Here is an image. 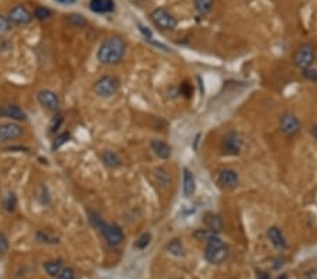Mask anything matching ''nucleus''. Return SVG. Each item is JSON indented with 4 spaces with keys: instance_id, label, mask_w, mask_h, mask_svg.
<instances>
[{
    "instance_id": "f257e3e1",
    "label": "nucleus",
    "mask_w": 317,
    "mask_h": 279,
    "mask_svg": "<svg viewBox=\"0 0 317 279\" xmlns=\"http://www.w3.org/2000/svg\"><path fill=\"white\" fill-rule=\"evenodd\" d=\"M126 48L127 45L122 37H107L103 43L100 44L96 58L103 65H117L122 62L123 57L126 54Z\"/></svg>"
},
{
    "instance_id": "f03ea898",
    "label": "nucleus",
    "mask_w": 317,
    "mask_h": 279,
    "mask_svg": "<svg viewBox=\"0 0 317 279\" xmlns=\"http://www.w3.org/2000/svg\"><path fill=\"white\" fill-rule=\"evenodd\" d=\"M227 257H228V248H227L226 243L217 234L209 237L206 240L205 260L213 265H220L226 261Z\"/></svg>"
},
{
    "instance_id": "7ed1b4c3",
    "label": "nucleus",
    "mask_w": 317,
    "mask_h": 279,
    "mask_svg": "<svg viewBox=\"0 0 317 279\" xmlns=\"http://www.w3.org/2000/svg\"><path fill=\"white\" fill-rule=\"evenodd\" d=\"M150 20L153 21L155 27H158L159 30L162 31H174L178 27L177 17L165 7L154 9L153 12L150 13Z\"/></svg>"
},
{
    "instance_id": "20e7f679",
    "label": "nucleus",
    "mask_w": 317,
    "mask_h": 279,
    "mask_svg": "<svg viewBox=\"0 0 317 279\" xmlns=\"http://www.w3.org/2000/svg\"><path fill=\"white\" fill-rule=\"evenodd\" d=\"M120 88V80L114 75H103L93 86L95 93L100 97H111Z\"/></svg>"
},
{
    "instance_id": "39448f33",
    "label": "nucleus",
    "mask_w": 317,
    "mask_h": 279,
    "mask_svg": "<svg viewBox=\"0 0 317 279\" xmlns=\"http://www.w3.org/2000/svg\"><path fill=\"white\" fill-rule=\"evenodd\" d=\"M243 148V138L237 131H228L224 134V137L221 140V144H220V150L223 155L227 157H236L241 152Z\"/></svg>"
},
{
    "instance_id": "423d86ee",
    "label": "nucleus",
    "mask_w": 317,
    "mask_h": 279,
    "mask_svg": "<svg viewBox=\"0 0 317 279\" xmlns=\"http://www.w3.org/2000/svg\"><path fill=\"white\" fill-rule=\"evenodd\" d=\"M314 58H316L314 47L311 44L305 43L299 45L298 49L295 51V54H293V64L303 71V69H307V68H310L313 65Z\"/></svg>"
},
{
    "instance_id": "0eeeda50",
    "label": "nucleus",
    "mask_w": 317,
    "mask_h": 279,
    "mask_svg": "<svg viewBox=\"0 0 317 279\" xmlns=\"http://www.w3.org/2000/svg\"><path fill=\"white\" fill-rule=\"evenodd\" d=\"M279 128L287 137H295L296 134L300 133L302 124L299 119L293 113H283L279 119Z\"/></svg>"
},
{
    "instance_id": "6e6552de",
    "label": "nucleus",
    "mask_w": 317,
    "mask_h": 279,
    "mask_svg": "<svg viewBox=\"0 0 317 279\" xmlns=\"http://www.w3.org/2000/svg\"><path fill=\"white\" fill-rule=\"evenodd\" d=\"M100 233L103 234V237L106 238V241L113 245V247H117L124 241V233H123L122 227L117 225H109L104 221V225L100 227Z\"/></svg>"
},
{
    "instance_id": "1a4fd4ad",
    "label": "nucleus",
    "mask_w": 317,
    "mask_h": 279,
    "mask_svg": "<svg viewBox=\"0 0 317 279\" xmlns=\"http://www.w3.org/2000/svg\"><path fill=\"white\" fill-rule=\"evenodd\" d=\"M33 14L30 13V10L27 9L25 6H21V5H18V6H14L9 12V21L14 25H27L30 24L31 21H33Z\"/></svg>"
},
{
    "instance_id": "9d476101",
    "label": "nucleus",
    "mask_w": 317,
    "mask_h": 279,
    "mask_svg": "<svg viewBox=\"0 0 317 279\" xmlns=\"http://www.w3.org/2000/svg\"><path fill=\"white\" fill-rule=\"evenodd\" d=\"M37 100L40 102L41 106H44L45 109L51 110V111H58L61 102H60V97L51 89H43L37 93Z\"/></svg>"
},
{
    "instance_id": "9b49d317",
    "label": "nucleus",
    "mask_w": 317,
    "mask_h": 279,
    "mask_svg": "<svg viewBox=\"0 0 317 279\" xmlns=\"http://www.w3.org/2000/svg\"><path fill=\"white\" fill-rule=\"evenodd\" d=\"M240 183V176H238L237 171L234 170H221L217 175V185L221 189L226 190H233L236 189Z\"/></svg>"
},
{
    "instance_id": "f8f14e48",
    "label": "nucleus",
    "mask_w": 317,
    "mask_h": 279,
    "mask_svg": "<svg viewBox=\"0 0 317 279\" xmlns=\"http://www.w3.org/2000/svg\"><path fill=\"white\" fill-rule=\"evenodd\" d=\"M23 135V128L16 123H3L0 124V143H7Z\"/></svg>"
},
{
    "instance_id": "ddd939ff",
    "label": "nucleus",
    "mask_w": 317,
    "mask_h": 279,
    "mask_svg": "<svg viewBox=\"0 0 317 279\" xmlns=\"http://www.w3.org/2000/svg\"><path fill=\"white\" fill-rule=\"evenodd\" d=\"M89 9L96 14H109L116 10L114 0H89Z\"/></svg>"
},
{
    "instance_id": "4468645a",
    "label": "nucleus",
    "mask_w": 317,
    "mask_h": 279,
    "mask_svg": "<svg viewBox=\"0 0 317 279\" xmlns=\"http://www.w3.org/2000/svg\"><path fill=\"white\" fill-rule=\"evenodd\" d=\"M182 190L183 196L186 199L192 198L196 192V181L193 172L189 170V168H183V178H182Z\"/></svg>"
},
{
    "instance_id": "2eb2a0df",
    "label": "nucleus",
    "mask_w": 317,
    "mask_h": 279,
    "mask_svg": "<svg viewBox=\"0 0 317 279\" xmlns=\"http://www.w3.org/2000/svg\"><path fill=\"white\" fill-rule=\"evenodd\" d=\"M0 117L12 119V120H16V122H24V120H27V115L16 104H6V106L0 107Z\"/></svg>"
},
{
    "instance_id": "dca6fc26",
    "label": "nucleus",
    "mask_w": 317,
    "mask_h": 279,
    "mask_svg": "<svg viewBox=\"0 0 317 279\" xmlns=\"http://www.w3.org/2000/svg\"><path fill=\"white\" fill-rule=\"evenodd\" d=\"M267 236H268L269 241L272 243V245L276 247L278 249H285L287 247L286 238H285V236H283V233H282L279 227H276V226L269 227L268 231H267Z\"/></svg>"
},
{
    "instance_id": "f3484780",
    "label": "nucleus",
    "mask_w": 317,
    "mask_h": 279,
    "mask_svg": "<svg viewBox=\"0 0 317 279\" xmlns=\"http://www.w3.org/2000/svg\"><path fill=\"white\" fill-rule=\"evenodd\" d=\"M150 146H151V150L154 151V154H155L158 158H161V159H168V158L171 157L172 154L171 146H169L168 143L162 141V140L157 138L151 140Z\"/></svg>"
},
{
    "instance_id": "a211bd4d",
    "label": "nucleus",
    "mask_w": 317,
    "mask_h": 279,
    "mask_svg": "<svg viewBox=\"0 0 317 279\" xmlns=\"http://www.w3.org/2000/svg\"><path fill=\"white\" fill-rule=\"evenodd\" d=\"M203 223L206 225V227H208L209 230L213 231V233L220 231L223 229V226H224L221 216L213 212L205 213V216H203Z\"/></svg>"
},
{
    "instance_id": "6ab92c4d",
    "label": "nucleus",
    "mask_w": 317,
    "mask_h": 279,
    "mask_svg": "<svg viewBox=\"0 0 317 279\" xmlns=\"http://www.w3.org/2000/svg\"><path fill=\"white\" fill-rule=\"evenodd\" d=\"M100 158H102V162H103L107 168L110 170H116L119 166H122L123 161L120 155L117 152L111 151V150H104L102 154H100Z\"/></svg>"
},
{
    "instance_id": "aec40b11",
    "label": "nucleus",
    "mask_w": 317,
    "mask_h": 279,
    "mask_svg": "<svg viewBox=\"0 0 317 279\" xmlns=\"http://www.w3.org/2000/svg\"><path fill=\"white\" fill-rule=\"evenodd\" d=\"M213 5H214V0H193L195 10L197 12L199 16H201V17L208 16L209 13L212 12Z\"/></svg>"
},
{
    "instance_id": "412c9836",
    "label": "nucleus",
    "mask_w": 317,
    "mask_h": 279,
    "mask_svg": "<svg viewBox=\"0 0 317 279\" xmlns=\"http://www.w3.org/2000/svg\"><path fill=\"white\" fill-rule=\"evenodd\" d=\"M44 269H45V272L48 273L49 276H52V278H56L61 271L64 269V264H62L61 260H56V261H48L44 264Z\"/></svg>"
},
{
    "instance_id": "4be33fe9",
    "label": "nucleus",
    "mask_w": 317,
    "mask_h": 279,
    "mask_svg": "<svg viewBox=\"0 0 317 279\" xmlns=\"http://www.w3.org/2000/svg\"><path fill=\"white\" fill-rule=\"evenodd\" d=\"M166 249H168V253H169V254L175 255V257H183V255H185L183 244L181 243V240H178V238L172 240L171 243L168 244Z\"/></svg>"
},
{
    "instance_id": "5701e85b",
    "label": "nucleus",
    "mask_w": 317,
    "mask_h": 279,
    "mask_svg": "<svg viewBox=\"0 0 317 279\" xmlns=\"http://www.w3.org/2000/svg\"><path fill=\"white\" fill-rule=\"evenodd\" d=\"M67 21L73 27H85L88 24V20L82 14H69Z\"/></svg>"
},
{
    "instance_id": "b1692460",
    "label": "nucleus",
    "mask_w": 317,
    "mask_h": 279,
    "mask_svg": "<svg viewBox=\"0 0 317 279\" xmlns=\"http://www.w3.org/2000/svg\"><path fill=\"white\" fill-rule=\"evenodd\" d=\"M52 16V12L49 10L48 7H37L36 12H34V18L40 20V21H45Z\"/></svg>"
},
{
    "instance_id": "393cba45",
    "label": "nucleus",
    "mask_w": 317,
    "mask_h": 279,
    "mask_svg": "<svg viewBox=\"0 0 317 279\" xmlns=\"http://www.w3.org/2000/svg\"><path fill=\"white\" fill-rule=\"evenodd\" d=\"M89 221H91V225L96 229V230H100V227L104 225V220L103 217L96 212H92L89 213Z\"/></svg>"
},
{
    "instance_id": "a878e982",
    "label": "nucleus",
    "mask_w": 317,
    "mask_h": 279,
    "mask_svg": "<svg viewBox=\"0 0 317 279\" xmlns=\"http://www.w3.org/2000/svg\"><path fill=\"white\" fill-rule=\"evenodd\" d=\"M150 241H151V234H150V233H144V234H141L140 238L135 241L134 247L138 249H144L148 247Z\"/></svg>"
},
{
    "instance_id": "bb28decb",
    "label": "nucleus",
    "mask_w": 317,
    "mask_h": 279,
    "mask_svg": "<svg viewBox=\"0 0 317 279\" xmlns=\"http://www.w3.org/2000/svg\"><path fill=\"white\" fill-rule=\"evenodd\" d=\"M37 238H38V241H41V243L58 244V238H56V237L51 236L48 233H44V231H38V233H37Z\"/></svg>"
},
{
    "instance_id": "cd10ccee",
    "label": "nucleus",
    "mask_w": 317,
    "mask_h": 279,
    "mask_svg": "<svg viewBox=\"0 0 317 279\" xmlns=\"http://www.w3.org/2000/svg\"><path fill=\"white\" fill-rule=\"evenodd\" d=\"M155 176H157V181H158V183H161L162 186H168L169 185V176H168V174L165 172L164 170H157V172H155Z\"/></svg>"
},
{
    "instance_id": "c85d7f7f",
    "label": "nucleus",
    "mask_w": 317,
    "mask_h": 279,
    "mask_svg": "<svg viewBox=\"0 0 317 279\" xmlns=\"http://www.w3.org/2000/svg\"><path fill=\"white\" fill-rule=\"evenodd\" d=\"M17 206V199H16V196L14 193H9L7 194L6 201H5V207H6L7 212H13L14 209Z\"/></svg>"
},
{
    "instance_id": "c756f323",
    "label": "nucleus",
    "mask_w": 317,
    "mask_h": 279,
    "mask_svg": "<svg viewBox=\"0 0 317 279\" xmlns=\"http://www.w3.org/2000/svg\"><path fill=\"white\" fill-rule=\"evenodd\" d=\"M192 93H193V88L190 86L189 82H183L182 85L179 86V95H182L186 99H190L192 97Z\"/></svg>"
},
{
    "instance_id": "7c9ffc66",
    "label": "nucleus",
    "mask_w": 317,
    "mask_h": 279,
    "mask_svg": "<svg viewBox=\"0 0 317 279\" xmlns=\"http://www.w3.org/2000/svg\"><path fill=\"white\" fill-rule=\"evenodd\" d=\"M302 75H303V78L307 79V80L317 82V69L307 68V69H303V71H302Z\"/></svg>"
},
{
    "instance_id": "2f4dec72",
    "label": "nucleus",
    "mask_w": 317,
    "mask_h": 279,
    "mask_svg": "<svg viewBox=\"0 0 317 279\" xmlns=\"http://www.w3.org/2000/svg\"><path fill=\"white\" fill-rule=\"evenodd\" d=\"M69 137H71V135H69V133H62L61 135H58V137H56V138H55V141H54V146H52V148H60V147L61 146H64V144H65V143H68V140H69Z\"/></svg>"
},
{
    "instance_id": "473e14b6",
    "label": "nucleus",
    "mask_w": 317,
    "mask_h": 279,
    "mask_svg": "<svg viewBox=\"0 0 317 279\" xmlns=\"http://www.w3.org/2000/svg\"><path fill=\"white\" fill-rule=\"evenodd\" d=\"M12 30V23L9 21V18L0 14V33H7Z\"/></svg>"
},
{
    "instance_id": "72a5a7b5",
    "label": "nucleus",
    "mask_w": 317,
    "mask_h": 279,
    "mask_svg": "<svg viewBox=\"0 0 317 279\" xmlns=\"http://www.w3.org/2000/svg\"><path fill=\"white\" fill-rule=\"evenodd\" d=\"M62 122H64V117H62L61 115L55 116L54 119H52V122H51V126H49V131H52V133L56 131V130L60 128V126L62 124Z\"/></svg>"
},
{
    "instance_id": "f704fd0d",
    "label": "nucleus",
    "mask_w": 317,
    "mask_h": 279,
    "mask_svg": "<svg viewBox=\"0 0 317 279\" xmlns=\"http://www.w3.org/2000/svg\"><path fill=\"white\" fill-rule=\"evenodd\" d=\"M56 279H75V272L72 268H64L61 273L56 276Z\"/></svg>"
},
{
    "instance_id": "c9c22d12",
    "label": "nucleus",
    "mask_w": 317,
    "mask_h": 279,
    "mask_svg": "<svg viewBox=\"0 0 317 279\" xmlns=\"http://www.w3.org/2000/svg\"><path fill=\"white\" fill-rule=\"evenodd\" d=\"M7 249H9V241H7L6 236L0 231V253L3 254V253H6Z\"/></svg>"
},
{
    "instance_id": "e433bc0d",
    "label": "nucleus",
    "mask_w": 317,
    "mask_h": 279,
    "mask_svg": "<svg viewBox=\"0 0 317 279\" xmlns=\"http://www.w3.org/2000/svg\"><path fill=\"white\" fill-rule=\"evenodd\" d=\"M56 3H61V5H73L76 3V0H55Z\"/></svg>"
},
{
    "instance_id": "4c0bfd02",
    "label": "nucleus",
    "mask_w": 317,
    "mask_h": 279,
    "mask_svg": "<svg viewBox=\"0 0 317 279\" xmlns=\"http://www.w3.org/2000/svg\"><path fill=\"white\" fill-rule=\"evenodd\" d=\"M256 279H269V275L268 273L263 272V273H260V276H258Z\"/></svg>"
},
{
    "instance_id": "58836bf2",
    "label": "nucleus",
    "mask_w": 317,
    "mask_h": 279,
    "mask_svg": "<svg viewBox=\"0 0 317 279\" xmlns=\"http://www.w3.org/2000/svg\"><path fill=\"white\" fill-rule=\"evenodd\" d=\"M311 134H313V137H314V138L317 140V124H316V126H314V127L311 128Z\"/></svg>"
},
{
    "instance_id": "ea45409f",
    "label": "nucleus",
    "mask_w": 317,
    "mask_h": 279,
    "mask_svg": "<svg viewBox=\"0 0 317 279\" xmlns=\"http://www.w3.org/2000/svg\"><path fill=\"white\" fill-rule=\"evenodd\" d=\"M278 279H287V275H286V273H282L281 276H279V278H278Z\"/></svg>"
}]
</instances>
